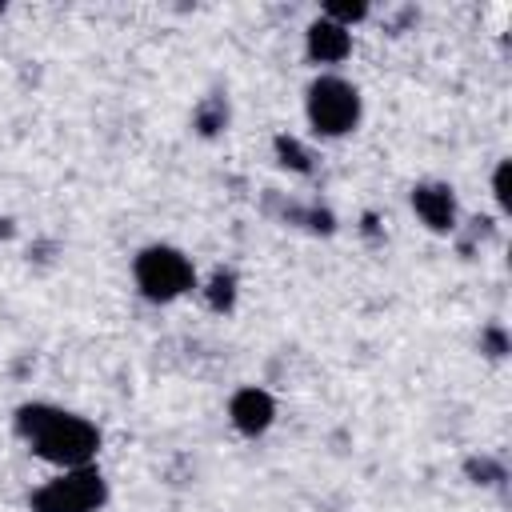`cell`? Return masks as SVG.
Listing matches in <instances>:
<instances>
[{"label":"cell","mask_w":512,"mask_h":512,"mask_svg":"<svg viewBox=\"0 0 512 512\" xmlns=\"http://www.w3.org/2000/svg\"><path fill=\"white\" fill-rule=\"evenodd\" d=\"M20 432L32 440V448L44 460L64 464V468H84L100 448V432L88 420L44 408V404L20 408Z\"/></svg>","instance_id":"6da1fadb"},{"label":"cell","mask_w":512,"mask_h":512,"mask_svg":"<svg viewBox=\"0 0 512 512\" xmlns=\"http://www.w3.org/2000/svg\"><path fill=\"white\" fill-rule=\"evenodd\" d=\"M104 504V476L96 468H68L32 496V512H96Z\"/></svg>","instance_id":"7a4b0ae2"},{"label":"cell","mask_w":512,"mask_h":512,"mask_svg":"<svg viewBox=\"0 0 512 512\" xmlns=\"http://www.w3.org/2000/svg\"><path fill=\"white\" fill-rule=\"evenodd\" d=\"M308 120L316 132L324 136H340L360 120V96L352 84L336 80V76H320L308 88Z\"/></svg>","instance_id":"3957f363"},{"label":"cell","mask_w":512,"mask_h":512,"mask_svg":"<svg viewBox=\"0 0 512 512\" xmlns=\"http://www.w3.org/2000/svg\"><path fill=\"white\" fill-rule=\"evenodd\" d=\"M136 284L148 300H176L192 288V264L176 248H144L136 256Z\"/></svg>","instance_id":"277c9868"},{"label":"cell","mask_w":512,"mask_h":512,"mask_svg":"<svg viewBox=\"0 0 512 512\" xmlns=\"http://www.w3.org/2000/svg\"><path fill=\"white\" fill-rule=\"evenodd\" d=\"M228 416H232V424L240 432L256 436V432H264L272 424V396L260 392V388H240L232 396V404H228Z\"/></svg>","instance_id":"5b68a950"},{"label":"cell","mask_w":512,"mask_h":512,"mask_svg":"<svg viewBox=\"0 0 512 512\" xmlns=\"http://www.w3.org/2000/svg\"><path fill=\"white\" fill-rule=\"evenodd\" d=\"M412 208L436 232L452 228V220H456V200H452V188H444V184H420V188H412Z\"/></svg>","instance_id":"8992f818"},{"label":"cell","mask_w":512,"mask_h":512,"mask_svg":"<svg viewBox=\"0 0 512 512\" xmlns=\"http://www.w3.org/2000/svg\"><path fill=\"white\" fill-rule=\"evenodd\" d=\"M348 48H352L348 28L332 24L328 16H324V20H316V24L308 28V52H312V60H320V64H336V60H344V56H348Z\"/></svg>","instance_id":"52a82bcc"},{"label":"cell","mask_w":512,"mask_h":512,"mask_svg":"<svg viewBox=\"0 0 512 512\" xmlns=\"http://www.w3.org/2000/svg\"><path fill=\"white\" fill-rule=\"evenodd\" d=\"M276 152H280V160H284V164H292L296 172H308V156H304V148H300L296 140L280 136V140H276Z\"/></svg>","instance_id":"ba28073f"},{"label":"cell","mask_w":512,"mask_h":512,"mask_svg":"<svg viewBox=\"0 0 512 512\" xmlns=\"http://www.w3.org/2000/svg\"><path fill=\"white\" fill-rule=\"evenodd\" d=\"M232 284H236V280H232L228 272H220V276L212 280V288H208V304H212V308H228V304H232V296H236V292H232Z\"/></svg>","instance_id":"9c48e42d"},{"label":"cell","mask_w":512,"mask_h":512,"mask_svg":"<svg viewBox=\"0 0 512 512\" xmlns=\"http://www.w3.org/2000/svg\"><path fill=\"white\" fill-rule=\"evenodd\" d=\"M364 12H368L364 4H328V20L340 24V28H344L348 20H364Z\"/></svg>","instance_id":"30bf717a"},{"label":"cell","mask_w":512,"mask_h":512,"mask_svg":"<svg viewBox=\"0 0 512 512\" xmlns=\"http://www.w3.org/2000/svg\"><path fill=\"white\" fill-rule=\"evenodd\" d=\"M220 124H224V104L220 100H208L200 108V132H216Z\"/></svg>","instance_id":"8fae6325"},{"label":"cell","mask_w":512,"mask_h":512,"mask_svg":"<svg viewBox=\"0 0 512 512\" xmlns=\"http://www.w3.org/2000/svg\"><path fill=\"white\" fill-rule=\"evenodd\" d=\"M496 200L508 208V160L496 168Z\"/></svg>","instance_id":"7c38bea8"},{"label":"cell","mask_w":512,"mask_h":512,"mask_svg":"<svg viewBox=\"0 0 512 512\" xmlns=\"http://www.w3.org/2000/svg\"><path fill=\"white\" fill-rule=\"evenodd\" d=\"M488 344H492V356H500V352L508 348V340H504V332H496V328L488 332Z\"/></svg>","instance_id":"4fadbf2b"}]
</instances>
